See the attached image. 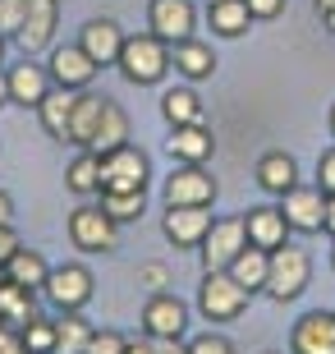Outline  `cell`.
Masks as SVG:
<instances>
[{"label":"cell","instance_id":"obj_22","mask_svg":"<svg viewBox=\"0 0 335 354\" xmlns=\"http://www.w3.org/2000/svg\"><path fill=\"white\" fill-rule=\"evenodd\" d=\"M102 111H106V97H97V92H78L74 97V115H69V143L74 147H92V133H97V124H102Z\"/></svg>","mask_w":335,"mask_h":354},{"label":"cell","instance_id":"obj_29","mask_svg":"<svg viewBox=\"0 0 335 354\" xmlns=\"http://www.w3.org/2000/svg\"><path fill=\"white\" fill-rule=\"evenodd\" d=\"M161 115H166L170 129L175 124H202V97L193 88H170L161 97Z\"/></svg>","mask_w":335,"mask_h":354},{"label":"cell","instance_id":"obj_47","mask_svg":"<svg viewBox=\"0 0 335 354\" xmlns=\"http://www.w3.org/2000/svg\"><path fill=\"white\" fill-rule=\"evenodd\" d=\"M10 102V79H5V69H0V106Z\"/></svg>","mask_w":335,"mask_h":354},{"label":"cell","instance_id":"obj_53","mask_svg":"<svg viewBox=\"0 0 335 354\" xmlns=\"http://www.w3.org/2000/svg\"><path fill=\"white\" fill-rule=\"evenodd\" d=\"M0 276H5V272H0Z\"/></svg>","mask_w":335,"mask_h":354},{"label":"cell","instance_id":"obj_7","mask_svg":"<svg viewBox=\"0 0 335 354\" xmlns=\"http://www.w3.org/2000/svg\"><path fill=\"white\" fill-rule=\"evenodd\" d=\"M248 249V221L244 216H220L211 221L202 239V272H225V267Z\"/></svg>","mask_w":335,"mask_h":354},{"label":"cell","instance_id":"obj_37","mask_svg":"<svg viewBox=\"0 0 335 354\" xmlns=\"http://www.w3.org/2000/svg\"><path fill=\"white\" fill-rule=\"evenodd\" d=\"M138 281L156 295V290L170 286V267H166V263H142V267H138Z\"/></svg>","mask_w":335,"mask_h":354},{"label":"cell","instance_id":"obj_40","mask_svg":"<svg viewBox=\"0 0 335 354\" xmlns=\"http://www.w3.org/2000/svg\"><path fill=\"white\" fill-rule=\"evenodd\" d=\"M19 249H23L19 230H14V225H0V272H5V263H10V258H14Z\"/></svg>","mask_w":335,"mask_h":354},{"label":"cell","instance_id":"obj_26","mask_svg":"<svg viewBox=\"0 0 335 354\" xmlns=\"http://www.w3.org/2000/svg\"><path fill=\"white\" fill-rule=\"evenodd\" d=\"M258 184L267 189V194H289L298 184V161L289 157V152H267V157L258 161Z\"/></svg>","mask_w":335,"mask_h":354},{"label":"cell","instance_id":"obj_38","mask_svg":"<svg viewBox=\"0 0 335 354\" xmlns=\"http://www.w3.org/2000/svg\"><path fill=\"white\" fill-rule=\"evenodd\" d=\"M317 184H322L326 198L335 194V147H326L322 157H317Z\"/></svg>","mask_w":335,"mask_h":354},{"label":"cell","instance_id":"obj_14","mask_svg":"<svg viewBox=\"0 0 335 354\" xmlns=\"http://www.w3.org/2000/svg\"><path fill=\"white\" fill-rule=\"evenodd\" d=\"M161 230L175 249H202L207 230H211V212L207 207H166Z\"/></svg>","mask_w":335,"mask_h":354},{"label":"cell","instance_id":"obj_32","mask_svg":"<svg viewBox=\"0 0 335 354\" xmlns=\"http://www.w3.org/2000/svg\"><path fill=\"white\" fill-rule=\"evenodd\" d=\"M102 207L111 212L119 225H124V221H138L142 212H147V194H111V189H102Z\"/></svg>","mask_w":335,"mask_h":354},{"label":"cell","instance_id":"obj_9","mask_svg":"<svg viewBox=\"0 0 335 354\" xmlns=\"http://www.w3.org/2000/svg\"><path fill=\"white\" fill-rule=\"evenodd\" d=\"M142 331L152 336V341H184V331H189V304L175 299L170 290H156L147 308H142Z\"/></svg>","mask_w":335,"mask_h":354},{"label":"cell","instance_id":"obj_20","mask_svg":"<svg viewBox=\"0 0 335 354\" xmlns=\"http://www.w3.org/2000/svg\"><path fill=\"white\" fill-rule=\"evenodd\" d=\"M170 65L180 69L189 83H202V79H211V74H216V55H211V46H202V41H193V37H184V41H175V46H170Z\"/></svg>","mask_w":335,"mask_h":354},{"label":"cell","instance_id":"obj_50","mask_svg":"<svg viewBox=\"0 0 335 354\" xmlns=\"http://www.w3.org/2000/svg\"><path fill=\"white\" fill-rule=\"evenodd\" d=\"M331 267H335V249H331Z\"/></svg>","mask_w":335,"mask_h":354},{"label":"cell","instance_id":"obj_4","mask_svg":"<svg viewBox=\"0 0 335 354\" xmlns=\"http://www.w3.org/2000/svg\"><path fill=\"white\" fill-rule=\"evenodd\" d=\"M69 239H74V249H83V253H115L119 221L102 207V203H97V207L83 203V207L69 212Z\"/></svg>","mask_w":335,"mask_h":354},{"label":"cell","instance_id":"obj_52","mask_svg":"<svg viewBox=\"0 0 335 354\" xmlns=\"http://www.w3.org/2000/svg\"><path fill=\"white\" fill-rule=\"evenodd\" d=\"M267 354H276V350H267Z\"/></svg>","mask_w":335,"mask_h":354},{"label":"cell","instance_id":"obj_18","mask_svg":"<svg viewBox=\"0 0 335 354\" xmlns=\"http://www.w3.org/2000/svg\"><path fill=\"white\" fill-rule=\"evenodd\" d=\"M5 79H10V102L32 106V111H37L41 97L51 92V69L32 65V55H23V65H14L10 74H5Z\"/></svg>","mask_w":335,"mask_h":354},{"label":"cell","instance_id":"obj_10","mask_svg":"<svg viewBox=\"0 0 335 354\" xmlns=\"http://www.w3.org/2000/svg\"><path fill=\"white\" fill-rule=\"evenodd\" d=\"M211 203H216V175L180 161V171L166 180V207H211Z\"/></svg>","mask_w":335,"mask_h":354},{"label":"cell","instance_id":"obj_46","mask_svg":"<svg viewBox=\"0 0 335 354\" xmlns=\"http://www.w3.org/2000/svg\"><path fill=\"white\" fill-rule=\"evenodd\" d=\"M326 235H331V239H335V194H331V198H326Z\"/></svg>","mask_w":335,"mask_h":354},{"label":"cell","instance_id":"obj_35","mask_svg":"<svg viewBox=\"0 0 335 354\" xmlns=\"http://www.w3.org/2000/svg\"><path fill=\"white\" fill-rule=\"evenodd\" d=\"M124 345H129V336H119L115 327H102V331H92L83 354H124Z\"/></svg>","mask_w":335,"mask_h":354},{"label":"cell","instance_id":"obj_48","mask_svg":"<svg viewBox=\"0 0 335 354\" xmlns=\"http://www.w3.org/2000/svg\"><path fill=\"white\" fill-rule=\"evenodd\" d=\"M5 41H10V37H0V65H5Z\"/></svg>","mask_w":335,"mask_h":354},{"label":"cell","instance_id":"obj_12","mask_svg":"<svg viewBox=\"0 0 335 354\" xmlns=\"http://www.w3.org/2000/svg\"><path fill=\"white\" fill-rule=\"evenodd\" d=\"M55 28H60V0H28V19L14 32V46L23 55H37V51L51 46Z\"/></svg>","mask_w":335,"mask_h":354},{"label":"cell","instance_id":"obj_28","mask_svg":"<svg viewBox=\"0 0 335 354\" xmlns=\"http://www.w3.org/2000/svg\"><path fill=\"white\" fill-rule=\"evenodd\" d=\"M5 276H10L14 286L41 290V286H46V276H51V263H46V258H41L37 249H19V253L10 258V263H5Z\"/></svg>","mask_w":335,"mask_h":354},{"label":"cell","instance_id":"obj_13","mask_svg":"<svg viewBox=\"0 0 335 354\" xmlns=\"http://www.w3.org/2000/svg\"><path fill=\"white\" fill-rule=\"evenodd\" d=\"M289 354H335V313L312 308L289 331Z\"/></svg>","mask_w":335,"mask_h":354},{"label":"cell","instance_id":"obj_8","mask_svg":"<svg viewBox=\"0 0 335 354\" xmlns=\"http://www.w3.org/2000/svg\"><path fill=\"white\" fill-rule=\"evenodd\" d=\"M280 212H285V221H289V230H298V235H317V230H326V194H322V184H294L289 194H280Z\"/></svg>","mask_w":335,"mask_h":354},{"label":"cell","instance_id":"obj_39","mask_svg":"<svg viewBox=\"0 0 335 354\" xmlns=\"http://www.w3.org/2000/svg\"><path fill=\"white\" fill-rule=\"evenodd\" d=\"M285 5L289 0H248V14H253V24H267V19H280Z\"/></svg>","mask_w":335,"mask_h":354},{"label":"cell","instance_id":"obj_23","mask_svg":"<svg viewBox=\"0 0 335 354\" xmlns=\"http://www.w3.org/2000/svg\"><path fill=\"white\" fill-rule=\"evenodd\" d=\"M74 97H78V92H69V88H51L46 97H41V106H37L41 129L51 133L55 143H69V115H74Z\"/></svg>","mask_w":335,"mask_h":354},{"label":"cell","instance_id":"obj_15","mask_svg":"<svg viewBox=\"0 0 335 354\" xmlns=\"http://www.w3.org/2000/svg\"><path fill=\"white\" fill-rule=\"evenodd\" d=\"M78 46L92 55L97 69H106V65H115L119 51H124V28H119L115 19H88L83 32H78Z\"/></svg>","mask_w":335,"mask_h":354},{"label":"cell","instance_id":"obj_17","mask_svg":"<svg viewBox=\"0 0 335 354\" xmlns=\"http://www.w3.org/2000/svg\"><path fill=\"white\" fill-rule=\"evenodd\" d=\"M166 152L175 161H189V166H202V161H211V152H216V138H211V129L207 124H175L166 138Z\"/></svg>","mask_w":335,"mask_h":354},{"label":"cell","instance_id":"obj_5","mask_svg":"<svg viewBox=\"0 0 335 354\" xmlns=\"http://www.w3.org/2000/svg\"><path fill=\"white\" fill-rule=\"evenodd\" d=\"M147 175H152V161L133 143L102 157V189H111V194H147Z\"/></svg>","mask_w":335,"mask_h":354},{"label":"cell","instance_id":"obj_30","mask_svg":"<svg viewBox=\"0 0 335 354\" xmlns=\"http://www.w3.org/2000/svg\"><path fill=\"white\" fill-rule=\"evenodd\" d=\"M65 184L74 189V194H83V198H88V194H102V157L83 147V152H78V157L69 161Z\"/></svg>","mask_w":335,"mask_h":354},{"label":"cell","instance_id":"obj_1","mask_svg":"<svg viewBox=\"0 0 335 354\" xmlns=\"http://www.w3.org/2000/svg\"><path fill=\"white\" fill-rule=\"evenodd\" d=\"M119 74L133 83V88H152V83L166 79L170 69V46L156 32H138V37H124V51H119Z\"/></svg>","mask_w":335,"mask_h":354},{"label":"cell","instance_id":"obj_34","mask_svg":"<svg viewBox=\"0 0 335 354\" xmlns=\"http://www.w3.org/2000/svg\"><path fill=\"white\" fill-rule=\"evenodd\" d=\"M23 19H28V0H0V37L14 41V32L23 28Z\"/></svg>","mask_w":335,"mask_h":354},{"label":"cell","instance_id":"obj_41","mask_svg":"<svg viewBox=\"0 0 335 354\" xmlns=\"http://www.w3.org/2000/svg\"><path fill=\"white\" fill-rule=\"evenodd\" d=\"M0 354H28L23 331H19V327H0Z\"/></svg>","mask_w":335,"mask_h":354},{"label":"cell","instance_id":"obj_42","mask_svg":"<svg viewBox=\"0 0 335 354\" xmlns=\"http://www.w3.org/2000/svg\"><path fill=\"white\" fill-rule=\"evenodd\" d=\"M0 225H14V198L0 189Z\"/></svg>","mask_w":335,"mask_h":354},{"label":"cell","instance_id":"obj_3","mask_svg":"<svg viewBox=\"0 0 335 354\" xmlns=\"http://www.w3.org/2000/svg\"><path fill=\"white\" fill-rule=\"evenodd\" d=\"M248 295L230 272H202V286H198V313L207 322H234V317L248 308Z\"/></svg>","mask_w":335,"mask_h":354},{"label":"cell","instance_id":"obj_45","mask_svg":"<svg viewBox=\"0 0 335 354\" xmlns=\"http://www.w3.org/2000/svg\"><path fill=\"white\" fill-rule=\"evenodd\" d=\"M317 14H322L326 24H331V28H335V0H317Z\"/></svg>","mask_w":335,"mask_h":354},{"label":"cell","instance_id":"obj_31","mask_svg":"<svg viewBox=\"0 0 335 354\" xmlns=\"http://www.w3.org/2000/svg\"><path fill=\"white\" fill-rule=\"evenodd\" d=\"M92 331L78 313H60V322H55V354H83L92 341Z\"/></svg>","mask_w":335,"mask_h":354},{"label":"cell","instance_id":"obj_44","mask_svg":"<svg viewBox=\"0 0 335 354\" xmlns=\"http://www.w3.org/2000/svg\"><path fill=\"white\" fill-rule=\"evenodd\" d=\"M156 354H189V345H180V341H156Z\"/></svg>","mask_w":335,"mask_h":354},{"label":"cell","instance_id":"obj_6","mask_svg":"<svg viewBox=\"0 0 335 354\" xmlns=\"http://www.w3.org/2000/svg\"><path fill=\"white\" fill-rule=\"evenodd\" d=\"M92 272L83 263H65V267H51V276H46V286H41V295L51 299L55 313H78V308H88L92 299Z\"/></svg>","mask_w":335,"mask_h":354},{"label":"cell","instance_id":"obj_11","mask_svg":"<svg viewBox=\"0 0 335 354\" xmlns=\"http://www.w3.org/2000/svg\"><path fill=\"white\" fill-rule=\"evenodd\" d=\"M147 28H152L166 46L193 37V28H198L193 0H152V5H147Z\"/></svg>","mask_w":335,"mask_h":354},{"label":"cell","instance_id":"obj_36","mask_svg":"<svg viewBox=\"0 0 335 354\" xmlns=\"http://www.w3.org/2000/svg\"><path fill=\"white\" fill-rule=\"evenodd\" d=\"M189 354H234V345L225 336H216V331H202V336L189 341Z\"/></svg>","mask_w":335,"mask_h":354},{"label":"cell","instance_id":"obj_49","mask_svg":"<svg viewBox=\"0 0 335 354\" xmlns=\"http://www.w3.org/2000/svg\"><path fill=\"white\" fill-rule=\"evenodd\" d=\"M331 133H335V106H331Z\"/></svg>","mask_w":335,"mask_h":354},{"label":"cell","instance_id":"obj_19","mask_svg":"<svg viewBox=\"0 0 335 354\" xmlns=\"http://www.w3.org/2000/svg\"><path fill=\"white\" fill-rule=\"evenodd\" d=\"M244 221H248V244H258V249H280L285 239H289V221H285V212L280 207H248L244 212Z\"/></svg>","mask_w":335,"mask_h":354},{"label":"cell","instance_id":"obj_43","mask_svg":"<svg viewBox=\"0 0 335 354\" xmlns=\"http://www.w3.org/2000/svg\"><path fill=\"white\" fill-rule=\"evenodd\" d=\"M124 354H156V341H152V336H147V341H129Z\"/></svg>","mask_w":335,"mask_h":354},{"label":"cell","instance_id":"obj_21","mask_svg":"<svg viewBox=\"0 0 335 354\" xmlns=\"http://www.w3.org/2000/svg\"><path fill=\"white\" fill-rule=\"evenodd\" d=\"M0 317H5V327H19V331H23L28 322L37 317V290L14 286L10 276H0Z\"/></svg>","mask_w":335,"mask_h":354},{"label":"cell","instance_id":"obj_51","mask_svg":"<svg viewBox=\"0 0 335 354\" xmlns=\"http://www.w3.org/2000/svg\"><path fill=\"white\" fill-rule=\"evenodd\" d=\"M0 327H5V317H0Z\"/></svg>","mask_w":335,"mask_h":354},{"label":"cell","instance_id":"obj_16","mask_svg":"<svg viewBox=\"0 0 335 354\" xmlns=\"http://www.w3.org/2000/svg\"><path fill=\"white\" fill-rule=\"evenodd\" d=\"M92 79H97V65H92V55L83 46H55L51 51V83L55 88L83 92Z\"/></svg>","mask_w":335,"mask_h":354},{"label":"cell","instance_id":"obj_24","mask_svg":"<svg viewBox=\"0 0 335 354\" xmlns=\"http://www.w3.org/2000/svg\"><path fill=\"white\" fill-rule=\"evenodd\" d=\"M207 24L216 37H244L253 14H248V0H207Z\"/></svg>","mask_w":335,"mask_h":354},{"label":"cell","instance_id":"obj_2","mask_svg":"<svg viewBox=\"0 0 335 354\" xmlns=\"http://www.w3.org/2000/svg\"><path fill=\"white\" fill-rule=\"evenodd\" d=\"M312 281V258L308 249H298L285 239L280 249H271V267H267V295L276 304H294Z\"/></svg>","mask_w":335,"mask_h":354},{"label":"cell","instance_id":"obj_25","mask_svg":"<svg viewBox=\"0 0 335 354\" xmlns=\"http://www.w3.org/2000/svg\"><path fill=\"white\" fill-rule=\"evenodd\" d=\"M124 143H129V115H124V106H115L111 97H106L102 124H97V133H92V147H88V152L106 157V152H115V147H124Z\"/></svg>","mask_w":335,"mask_h":354},{"label":"cell","instance_id":"obj_33","mask_svg":"<svg viewBox=\"0 0 335 354\" xmlns=\"http://www.w3.org/2000/svg\"><path fill=\"white\" fill-rule=\"evenodd\" d=\"M23 345H28V354H55V322L32 317L23 327Z\"/></svg>","mask_w":335,"mask_h":354},{"label":"cell","instance_id":"obj_27","mask_svg":"<svg viewBox=\"0 0 335 354\" xmlns=\"http://www.w3.org/2000/svg\"><path fill=\"white\" fill-rule=\"evenodd\" d=\"M267 267H271V253L267 249H258V244H248L239 258H234L225 272L239 281V286L248 290V295H258V290H267Z\"/></svg>","mask_w":335,"mask_h":354}]
</instances>
